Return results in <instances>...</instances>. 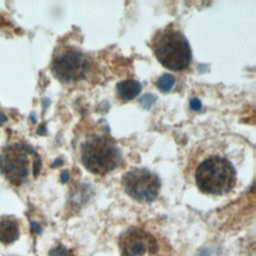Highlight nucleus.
Here are the masks:
<instances>
[{"label":"nucleus","mask_w":256,"mask_h":256,"mask_svg":"<svg viewBox=\"0 0 256 256\" xmlns=\"http://www.w3.org/2000/svg\"><path fill=\"white\" fill-rule=\"evenodd\" d=\"M175 84V78L170 74L162 75L156 82L157 88L162 92L169 91Z\"/></svg>","instance_id":"obj_10"},{"label":"nucleus","mask_w":256,"mask_h":256,"mask_svg":"<svg viewBox=\"0 0 256 256\" xmlns=\"http://www.w3.org/2000/svg\"><path fill=\"white\" fill-rule=\"evenodd\" d=\"M81 161L91 173L104 175L119 165L120 150L108 136H90L81 146Z\"/></svg>","instance_id":"obj_3"},{"label":"nucleus","mask_w":256,"mask_h":256,"mask_svg":"<svg viewBox=\"0 0 256 256\" xmlns=\"http://www.w3.org/2000/svg\"><path fill=\"white\" fill-rule=\"evenodd\" d=\"M192 166L193 178L198 189L210 195H223L230 192L236 184L237 172L230 158L220 152L214 151L213 144L210 150L199 152Z\"/></svg>","instance_id":"obj_1"},{"label":"nucleus","mask_w":256,"mask_h":256,"mask_svg":"<svg viewBox=\"0 0 256 256\" xmlns=\"http://www.w3.org/2000/svg\"><path fill=\"white\" fill-rule=\"evenodd\" d=\"M155 238L142 229H131L123 233L119 239L122 256H143L155 253L157 250Z\"/></svg>","instance_id":"obj_7"},{"label":"nucleus","mask_w":256,"mask_h":256,"mask_svg":"<svg viewBox=\"0 0 256 256\" xmlns=\"http://www.w3.org/2000/svg\"><path fill=\"white\" fill-rule=\"evenodd\" d=\"M125 192L139 202H151L159 194L161 183L157 175L144 168H135L122 177Z\"/></svg>","instance_id":"obj_5"},{"label":"nucleus","mask_w":256,"mask_h":256,"mask_svg":"<svg viewBox=\"0 0 256 256\" xmlns=\"http://www.w3.org/2000/svg\"><path fill=\"white\" fill-rule=\"evenodd\" d=\"M152 50L158 61L170 70H184L191 62L190 45L184 34L172 24L155 33Z\"/></svg>","instance_id":"obj_2"},{"label":"nucleus","mask_w":256,"mask_h":256,"mask_svg":"<svg viewBox=\"0 0 256 256\" xmlns=\"http://www.w3.org/2000/svg\"><path fill=\"white\" fill-rule=\"evenodd\" d=\"M200 107H201V103H200V101H199V100H197V99H193V100L191 101V108H192V109L197 110V109H199Z\"/></svg>","instance_id":"obj_12"},{"label":"nucleus","mask_w":256,"mask_h":256,"mask_svg":"<svg viewBox=\"0 0 256 256\" xmlns=\"http://www.w3.org/2000/svg\"><path fill=\"white\" fill-rule=\"evenodd\" d=\"M153 99H154V98H153ZM153 99L151 98V95H145V96L141 99V103H143V106L149 107V106L152 104Z\"/></svg>","instance_id":"obj_11"},{"label":"nucleus","mask_w":256,"mask_h":256,"mask_svg":"<svg viewBox=\"0 0 256 256\" xmlns=\"http://www.w3.org/2000/svg\"><path fill=\"white\" fill-rule=\"evenodd\" d=\"M20 235L18 223L12 219H5L0 222V242L11 244L15 242Z\"/></svg>","instance_id":"obj_8"},{"label":"nucleus","mask_w":256,"mask_h":256,"mask_svg":"<svg viewBox=\"0 0 256 256\" xmlns=\"http://www.w3.org/2000/svg\"><path fill=\"white\" fill-rule=\"evenodd\" d=\"M89 58L81 50L71 46L58 48L53 56L51 69L54 76L64 83H75L88 73Z\"/></svg>","instance_id":"obj_4"},{"label":"nucleus","mask_w":256,"mask_h":256,"mask_svg":"<svg viewBox=\"0 0 256 256\" xmlns=\"http://www.w3.org/2000/svg\"><path fill=\"white\" fill-rule=\"evenodd\" d=\"M35 152L28 146L16 144L8 147L0 156V170L13 184L20 185L29 174L30 157Z\"/></svg>","instance_id":"obj_6"},{"label":"nucleus","mask_w":256,"mask_h":256,"mask_svg":"<svg viewBox=\"0 0 256 256\" xmlns=\"http://www.w3.org/2000/svg\"><path fill=\"white\" fill-rule=\"evenodd\" d=\"M141 91V85L138 81L133 79H127L117 84V95L124 101L132 100Z\"/></svg>","instance_id":"obj_9"},{"label":"nucleus","mask_w":256,"mask_h":256,"mask_svg":"<svg viewBox=\"0 0 256 256\" xmlns=\"http://www.w3.org/2000/svg\"><path fill=\"white\" fill-rule=\"evenodd\" d=\"M6 120H7V117H6L4 114L0 113V124H2V123H4V122H6Z\"/></svg>","instance_id":"obj_13"}]
</instances>
